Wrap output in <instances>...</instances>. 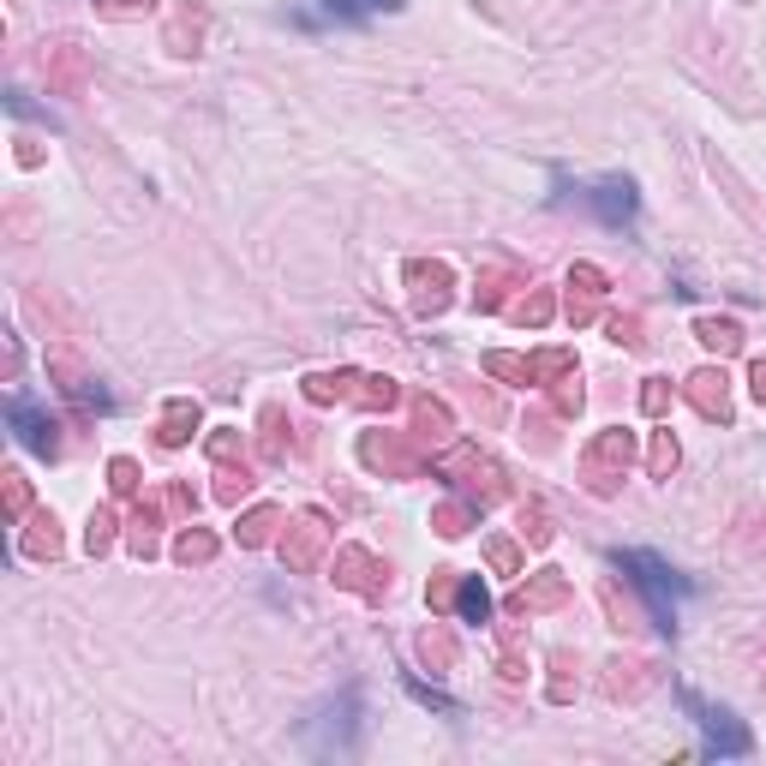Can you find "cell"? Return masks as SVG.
Segmentation results:
<instances>
[{"label": "cell", "mask_w": 766, "mask_h": 766, "mask_svg": "<svg viewBox=\"0 0 766 766\" xmlns=\"http://www.w3.org/2000/svg\"><path fill=\"white\" fill-rule=\"evenodd\" d=\"M617 563L629 569V581L646 593V605H653L659 617V629H676V599H683V581H676V569L671 563H659L653 551H623Z\"/></svg>", "instance_id": "cell-1"}, {"label": "cell", "mask_w": 766, "mask_h": 766, "mask_svg": "<svg viewBox=\"0 0 766 766\" xmlns=\"http://www.w3.org/2000/svg\"><path fill=\"white\" fill-rule=\"evenodd\" d=\"M701 713V731H706V755H748V731L736 725V718L725 713V706H701L689 701Z\"/></svg>", "instance_id": "cell-2"}, {"label": "cell", "mask_w": 766, "mask_h": 766, "mask_svg": "<svg viewBox=\"0 0 766 766\" xmlns=\"http://www.w3.org/2000/svg\"><path fill=\"white\" fill-rule=\"evenodd\" d=\"M12 425H19V444L37 449V455H54V420H42L37 407L12 402Z\"/></svg>", "instance_id": "cell-4"}, {"label": "cell", "mask_w": 766, "mask_h": 766, "mask_svg": "<svg viewBox=\"0 0 766 766\" xmlns=\"http://www.w3.org/2000/svg\"><path fill=\"white\" fill-rule=\"evenodd\" d=\"M485 611H491V605H485L479 581H467V587H462V617H467V623H485Z\"/></svg>", "instance_id": "cell-6"}, {"label": "cell", "mask_w": 766, "mask_h": 766, "mask_svg": "<svg viewBox=\"0 0 766 766\" xmlns=\"http://www.w3.org/2000/svg\"><path fill=\"white\" fill-rule=\"evenodd\" d=\"M402 0H318L323 19H377V12H395Z\"/></svg>", "instance_id": "cell-5"}, {"label": "cell", "mask_w": 766, "mask_h": 766, "mask_svg": "<svg viewBox=\"0 0 766 766\" xmlns=\"http://www.w3.org/2000/svg\"><path fill=\"white\" fill-rule=\"evenodd\" d=\"M587 204H593V210L617 228V222H629V216H635V186H629V180H599L593 192H587Z\"/></svg>", "instance_id": "cell-3"}]
</instances>
